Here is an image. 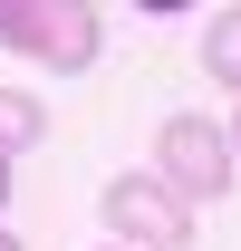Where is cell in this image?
<instances>
[{"label":"cell","instance_id":"2","mask_svg":"<svg viewBox=\"0 0 241 251\" xmlns=\"http://www.w3.org/2000/svg\"><path fill=\"white\" fill-rule=\"evenodd\" d=\"M154 184L174 193V203H222V193H232V135L212 116H164V135H154Z\"/></svg>","mask_w":241,"mask_h":251},{"label":"cell","instance_id":"4","mask_svg":"<svg viewBox=\"0 0 241 251\" xmlns=\"http://www.w3.org/2000/svg\"><path fill=\"white\" fill-rule=\"evenodd\" d=\"M48 135V106H39L29 87H0V155H20V145H39Z\"/></svg>","mask_w":241,"mask_h":251},{"label":"cell","instance_id":"8","mask_svg":"<svg viewBox=\"0 0 241 251\" xmlns=\"http://www.w3.org/2000/svg\"><path fill=\"white\" fill-rule=\"evenodd\" d=\"M0 251H20V242H10V232H0Z\"/></svg>","mask_w":241,"mask_h":251},{"label":"cell","instance_id":"3","mask_svg":"<svg viewBox=\"0 0 241 251\" xmlns=\"http://www.w3.org/2000/svg\"><path fill=\"white\" fill-rule=\"evenodd\" d=\"M96 213H106L116 251H183V242H193V213H183V203L154 184V174H116Z\"/></svg>","mask_w":241,"mask_h":251},{"label":"cell","instance_id":"9","mask_svg":"<svg viewBox=\"0 0 241 251\" xmlns=\"http://www.w3.org/2000/svg\"><path fill=\"white\" fill-rule=\"evenodd\" d=\"M106 251H116V242H106Z\"/></svg>","mask_w":241,"mask_h":251},{"label":"cell","instance_id":"5","mask_svg":"<svg viewBox=\"0 0 241 251\" xmlns=\"http://www.w3.org/2000/svg\"><path fill=\"white\" fill-rule=\"evenodd\" d=\"M203 68H212V77L241 97V10H222V20L203 29Z\"/></svg>","mask_w":241,"mask_h":251},{"label":"cell","instance_id":"6","mask_svg":"<svg viewBox=\"0 0 241 251\" xmlns=\"http://www.w3.org/2000/svg\"><path fill=\"white\" fill-rule=\"evenodd\" d=\"M0 213H10V155H0Z\"/></svg>","mask_w":241,"mask_h":251},{"label":"cell","instance_id":"1","mask_svg":"<svg viewBox=\"0 0 241 251\" xmlns=\"http://www.w3.org/2000/svg\"><path fill=\"white\" fill-rule=\"evenodd\" d=\"M0 39H10L29 68L68 77V68H87V58H96L106 20H96L87 0H0Z\"/></svg>","mask_w":241,"mask_h":251},{"label":"cell","instance_id":"7","mask_svg":"<svg viewBox=\"0 0 241 251\" xmlns=\"http://www.w3.org/2000/svg\"><path fill=\"white\" fill-rule=\"evenodd\" d=\"M232 155H241V116H232Z\"/></svg>","mask_w":241,"mask_h":251}]
</instances>
